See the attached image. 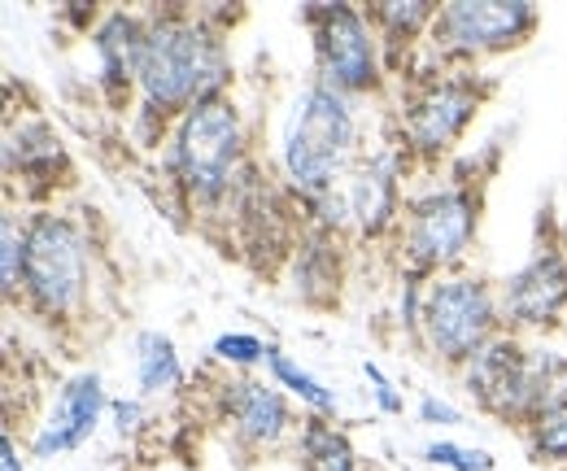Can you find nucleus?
<instances>
[{
  "label": "nucleus",
  "instance_id": "obj_29",
  "mask_svg": "<svg viewBox=\"0 0 567 471\" xmlns=\"http://www.w3.org/2000/svg\"><path fill=\"white\" fill-rule=\"evenodd\" d=\"M415 419L424 423V428H441V432H450V428H463V410L450 402V398H441V393H420V402H415Z\"/></svg>",
  "mask_w": 567,
  "mask_h": 471
},
{
  "label": "nucleus",
  "instance_id": "obj_1",
  "mask_svg": "<svg viewBox=\"0 0 567 471\" xmlns=\"http://www.w3.org/2000/svg\"><path fill=\"white\" fill-rule=\"evenodd\" d=\"M144 53L132 132L144 149L166 144L171 127L236 88V58H231V22L223 9L197 4H153L144 9Z\"/></svg>",
  "mask_w": 567,
  "mask_h": 471
},
{
  "label": "nucleus",
  "instance_id": "obj_6",
  "mask_svg": "<svg viewBox=\"0 0 567 471\" xmlns=\"http://www.w3.org/2000/svg\"><path fill=\"white\" fill-rule=\"evenodd\" d=\"M485 223V188L467 180H436L420 193H411L402 227L393 236L398 267L411 275H450L463 270Z\"/></svg>",
  "mask_w": 567,
  "mask_h": 471
},
{
  "label": "nucleus",
  "instance_id": "obj_24",
  "mask_svg": "<svg viewBox=\"0 0 567 471\" xmlns=\"http://www.w3.org/2000/svg\"><path fill=\"white\" fill-rule=\"evenodd\" d=\"M267 349H271V340H262L258 332H218L210 340V362L223 367L227 376H254V371H262Z\"/></svg>",
  "mask_w": 567,
  "mask_h": 471
},
{
  "label": "nucleus",
  "instance_id": "obj_22",
  "mask_svg": "<svg viewBox=\"0 0 567 471\" xmlns=\"http://www.w3.org/2000/svg\"><path fill=\"white\" fill-rule=\"evenodd\" d=\"M22 270H27V209L9 202L0 214V297L9 310L22 301Z\"/></svg>",
  "mask_w": 567,
  "mask_h": 471
},
{
  "label": "nucleus",
  "instance_id": "obj_11",
  "mask_svg": "<svg viewBox=\"0 0 567 471\" xmlns=\"http://www.w3.org/2000/svg\"><path fill=\"white\" fill-rule=\"evenodd\" d=\"M214 414L227 428L231 446L254 459L292 450V437L306 419L297 402L284 389H276L267 376H227L214 389Z\"/></svg>",
  "mask_w": 567,
  "mask_h": 471
},
{
  "label": "nucleus",
  "instance_id": "obj_19",
  "mask_svg": "<svg viewBox=\"0 0 567 471\" xmlns=\"http://www.w3.org/2000/svg\"><path fill=\"white\" fill-rule=\"evenodd\" d=\"M132 376L144 402H166L188 389V362L179 345L162 328H141L132 337Z\"/></svg>",
  "mask_w": 567,
  "mask_h": 471
},
{
  "label": "nucleus",
  "instance_id": "obj_13",
  "mask_svg": "<svg viewBox=\"0 0 567 471\" xmlns=\"http://www.w3.org/2000/svg\"><path fill=\"white\" fill-rule=\"evenodd\" d=\"M497 297L506 332L533 340L559 328L567 315V249L559 240L537 245L511 275L497 279Z\"/></svg>",
  "mask_w": 567,
  "mask_h": 471
},
{
  "label": "nucleus",
  "instance_id": "obj_2",
  "mask_svg": "<svg viewBox=\"0 0 567 471\" xmlns=\"http://www.w3.org/2000/svg\"><path fill=\"white\" fill-rule=\"evenodd\" d=\"M157 166L188 214L231 223V209L258 166L254 127H249V114L236 101V92L188 110L166 135Z\"/></svg>",
  "mask_w": 567,
  "mask_h": 471
},
{
  "label": "nucleus",
  "instance_id": "obj_26",
  "mask_svg": "<svg viewBox=\"0 0 567 471\" xmlns=\"http://www.w3.org/2000/svg\"><path fill=\"white\" fill-rule=\"evenodd\" d=\"M427 284H432V279H424V275L398 270V301H393V324H398V332H402V337L420 340V328H424Z\"/></svg>",
  "mask_w": 567,
  "mask_h": 471
},
{
  "label": "nucleus",
  "instance_id": "obj_4",
  "mask_svg": "<svg viewBox=\"0 0 567 471\" xmlns=\"http://www.w3.org/2000/svg\"><path fill=\"white\" fill-rule=\"evenodd\" d=\"M96 284V249L83 218L62 205L27 209V270H22V310L62 332L79 324L92 306Z\"/></svg>",
  "mask_w": 567,
  "mask_h": 471
},
{
  "label": "nucleus",
  "instance_id": "obj_17",
  "mask_svg": "<svg viewBox=\"0 0 567 471\" xmlns=\"http://www.w3.org/2000/svg\"><path fill=\"white\" fill-rule=\"evenodd\" d=\"M528 345H533V340L515 337V332H497L476 358H467V367L458 371V385H463V393L476 402L481 414L497 419V410L511 398V389H515V380H519V371H524Z\"/></svg>",
  "mask_w": 567,
  "mask_h": 471
},
{
  "label": "nucleus",
  "instance_id": "obj_5",
  "mask_svg": "<svg viewBox=\"0 0 567 471\" xmlns=\"http://www.w3.org/2000/svg\"><path fill=\"white\" fill-rule=\"evenodd\" d=\"M489 96L494 83L481 70L420 66L415 74H406L402 101L389 119V135L406 149L415 166H441L445 157L458 153Z\"/></svg>",
  "mask_w": 567,
  "mask_h": 471
},
{
  "label": "nucleus",
  "instance_id": "obj_21",
  "mask_svg": "<svg viewBox=\"0 0 567 471\" xmlns=\"http://www.w3.org/2000/svg\"><path fill=\"white\" fill-rule=\"evenodd\" d=\"M262 376L284 389L301 414H319V419H337L341 414V393L328 385V380H319L297 354H288L284 345L271 340V349H267V362H262Z\"/></svg>",
  "mask_w": 567,
  "mask_h": 471
},
{
  "label": "nucleus",
  "instance_id": "obj_18",
  "mask_svg": "<svg viewBox=\"0 0 567 471\" xmlns=\"http://www.w3.org/2000/svg\"><path fill=\"white\" fill-rule=\"evenodd\" d=\"M436 9L432 0H375L367 4V18L384 44V58H389V74L406 66L415 74V53H424L427 31L436 22Z\"/></svg>",
  "mask_w": 567,
  "mask_h": 471
},
{
  "label": "nucleus",
  "instance_id": "obj_16",
  "mask_svg": "<svg viewBox=\"0 0 567 471\" xmlns=\"http://www.w3.org/2000/svg\"><path fill=\"white\" fill-rule=\"evenodd\" d=\"M346 249H350V240L310 232L301 223V236L288 249V263L280 270L284 284H288V297L301 301V306H310V310L337 306L341 301V288H346V270H350Z\"/></svg>",
  "mask_w": 567,
  "mask_h": 471
},
{
  "label": "nucleus",
  "instance_id": "obj_23",
  "mask_svg": "<svg viewBox=\"0 0 567 471\" xmlns=\"http://www.w3.org/2000/svg\"><path fill=\"white\" fill-rule=\"evenodd\" d=\"M524 454L537 463V468H550V471H567V402L537 414L524 432Z\"/></svg>",
  "mask_w": 567,
  "mask_h": 471
},
{
  "label": "nucleus",
  "instance_id": "obj_12",
  "mask_svg": "<svg viewBox=\"0 0 567 471\" xmlns=\"http://www.w3.org/2000/svg\"><path fill=\"white\" fill-rule=\"evenodd\" d=\"M0 171H4L9 202L22 197L27 209L58 205V193L74 180L71 149L44 114L9 119L4 144H0Z\"/></svg>",
  "mask_w": 567,
  "mask_h": 471
},
{
  "label": "nucleus",
  "instance_id": "obj_3",
  "mask_svg": "<svg viewBox=\"0 0 567 471\" xmlns=\"http://www.w3.org/2000/svg\"><path fill=\"white\" fill-rule=\"evenodd\" d=\"M367 153L362 144V101L328 88L323 79H306L280 119L276 135V180L297 205L315 202L354 171Z\"/></svg>",
  "mask_w": 567,
  "mask_h": 471
},
{
  "label": "nucleus",
  "instance_id": "obj_14",
  "mask_svg": "<svg viewBox=\"0 0 567 471\" xmlns=\"http://www.w3.org/2000/svg\"><path fill=\"white\" fill-rule=\"evenodd\" d=\"M105 419H110L105 376L96 367L71 371L66 380H58V389H53V398L44 406V414L35 419V428L27 437V450H31L35 463L66 459V454L83 450L101 432Z\"/></svg>",
  "mask_w": 567,
  "mask_h": 471
},
{
  "label": "nucleus",
  "instance_id": "obj_15",
  "mask_svg": "<svg viewBox=\"0 0 567 471\" xmlns=\"http://www.w3.org/2000/svg\"><path fill=\"white\" fill-rule=\"evenodd\" d=\"M144 9H105L101 22L87 31L92 49V83L110 110L132 105L136 110V83H141L144 53Z\"/></svg>",
  "mask_w": 567,
  "mask_h": 471
},
{
  "label": "nucleus",
  "instance_id": "obj_10",
  "mask_svg": "<svg viewBox=\"0 0 567 471\" xmlns=\"http://www.w3.org/2000/svg\"><path fill=\"white\" fill-rule=\"evenodd\" d=\"M411 171H415V162L406 157V149L393 135H384L341 180V197L350 209V227H354L358 245H375V240L398 236L406 202H411V188H406Z\"/></svg>",
  "mask_w": 567,
  "mask_h": 471
},
{
  "label": "nucleus",
  "instance_id": "obj_25",
  "mask_svg": "<svg viewBox=\"0 0 567 471\" xmlns=\"http://www.w3.org/2000/svg\"><path fill=\"white\" fill-rule=\"evenodd\" d=\"M427 468L441 471H494L497 459L485 446H463V441H450V437H432L424 450H420Z\"/></svg>",
  "mask_w": 567,
  "mask_h": 471
},
{
  "label": "nucleus",
  "instance_id": "obj_28",
  "mask_svg": "<svg viewBox=\"0 0 567 471\" xmlns=\"http://www.w3.org/2000/svg\"><path fill=\"white\" fill-rule=\"evenodd\" d=\"M110 428H114L123 441H136L144 428H148V402H144L141 393L110 398Z\"/></svg>",
  "mask_w": 567,
  "mask_h": 471
},
{
  "label": "nucleus",
  "instance_id": "obj_30",
  "mask_svg": "<svg viewBox=\"0 0 567 471\" xmlns=\"http://www.w3.org/2000/svg\"><path fill=\"white\" fill-rule=\"evenodd\" d=\"M0 471H31V450L18 441L13 423H4L0 432Z\"/></svg>",
  "mask_w": 567,
  "mask_h": 471
},
{
  "label": "nucleus",
  "instance_id": "obj_7",
  "mask_svg": "<svg viewBox=\"0 0 567 471\" xmlns=\"http://www.w3.org/2000/svg\"><path fill=\"white\" fill-rule=\"evenodd\" d=\"M542 27L533 0H450L436 9L427 31L424 66L432 70H481L506 53H519Z\"/></svg>",
  "mask_w": 567,
  "mask_h": 471
},
{
  "label": "nucleus",
  "instance_id": "obj_20",
  "mask_svg": "<svg viewBox=\"0 0 567 471\" xmlns=\"http://www.w3.org/2000/svg\"><path fill=\"white\" fill-rule=\"evenodd\" d=\"M288 454H292V468L297 471H362L354 437L341 428V419L306 414Z\"/></svg>",
  "mask_w": 567,
  "mask_h": 471
},
{
  "label": "nucleus",
  "instance_id": "obj_9",
  "mask_svg": "<svg viewBox=\"0 0 567 471\" xmlns=\"http://www.w3.org/2000/svg\"><path fill=\"white\" fill-rule=\"evenodd\" d=\"M301 22L310 31L315 79H323L328 88H337L354 101H371L384 92L389 58L367 18V4L315 0V4H301Z\"/></svg>",
  "mask_w": 567,
  "mask_h": 471
},
{
  "label": "nucleus",
  "instance_id": "obj_8",
  "mask_svg": "<svg viewBox=\"0 0 567 471\" xmlns=\"http://www.w3.org/2000/svg\"><path fill=\"white\" fill-rule=\"evenodd\" d=\"M497 332H506L497 279L463 267L450 270V275H436L427 284L420 349L432 362H441L458 376L467 367V358H476Z\"/></svg>",
  "mask_w": 567,
  "mask_h": 471
},
{
  "label": "nucleus",
  "instance_id": "obj_27",
  "mask_svg": "<svg viewBox=\"0 0 567 471\" xmlns=\"http://www.w3.org/2000/svg\"><path fill=\"white\" fill-rule=\"evenodd\" d=\"M362 380H367V393H371V402L380 414H406V393L398 389V380L375 362V358H362Z\"/></svg>",
  "mask_w": 567,
  "mask_h": 471
}]
</instances>
